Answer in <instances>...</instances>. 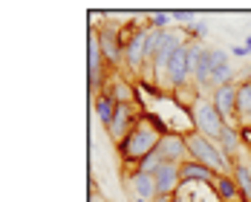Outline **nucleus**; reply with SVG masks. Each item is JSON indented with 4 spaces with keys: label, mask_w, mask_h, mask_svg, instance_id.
<instances>
[{
    "label": "nucleus",
    "mask_w": 251,
    "mask_h": 202,
    "mask_svg": "<svg viewBox=\"0 0 251 202\" xmlns=\"http://www.w3.org/2000/svg\"><path fill=\"white\" fill-rule=\"evenodd\" d=\"M130 202H148V200H139V197H130Z\"/></svg>",
    "instance_id": "obj_23"
},
{
    "label": "nucleus",
    "mask_w": 251,
    "mask_h": 202,
    "mask_svg": "<svg viewBox=\"0 0 251 202\" xmlns=\"http://www.w3.org/2000/svg\"><path fill=\"white\" fill-rule=\"evenodd\" d=\"M217 145L223 148L228 159H240V151H243V136H240V127L237 125H226L223 127V133H220V139H217Z\"/></svg>",
    "instance_id": "obj_13"
},
{
    "label": "nucleus",
    "mask_w": 251,
    "mask_h": 202,
    "mask_svg": "<svg viewBox=\"0 0 251 202\" xmlns=\"http://www.w3.org/2000/svg\"><path fill=\"white\" fill-rule=\"evenodd\" d=\"M231 55H234V58H249V52H246V47H243V44H237V47H231Z\"/></svg>",
    "instance_id": "obj_19"
},
{
    "label": "nucleus",
    "mask_w": 251,
    "mask_h": 202,
    "mask_svg": "<svg viewBox=\"0 0 251 202\" xmlns=\"http://www.w3.org/2000/svg\"><path fill=\"white\" fill-rule=\"evenodd\" d=\"M162 165H165V159H162V156H159V153L153 151L151 156H148V159H142V162H139V165H136V168H133V171H139V174H148V177H156V174H159V168H162Z\"/></svg>",
    "instance_id": "obj_17"
},
{
    "label": "nucleus",
    "mask_w": 251,
    "mask_h": 202,
    "mask_svg": "<svg viewBox=\"0 0 251 202\" xmlns=\"http://www.w3.org/2000/svg\"><path fill=\"white\" fill-rule=\"evenodd\" d=\"M243 47H246V52L251 55V35H246V38H243Z\"/></svg>",
    "instance_id": "obj_21"
},
{
    "label": "nucleus",
    "mask_w": 251,
    "mask_h": 202,
    "mask_svg": "<svg viewBox=\"0 0 251 202\" xmlns=\"http://www.w3.org/2000/svg\"><path fill=\"white\" fill-rule=\"evenodd\" d=\"M153 202H174V197H156Z\"/></svg>",
    "instance_id": "obj_22"
},
{
    "label": "nucleus",
    "mask_w": 251,
    "mask_h": 202,
    "mask_svg": "<svg viewBox=\"0 0 251 202\" xmlns=\"http://www.w3.org/2000/svg\"><path fill=\"white\" fill-rule=\"evenodd\" d=\"M139 122H142V113H139L136 104H119V107H116V119H113V125L107 127L110 142L119 148L127 136L133 133V127L139 125Z\"/></svg>",
    "instance_id": "obj_5"
},
{
    "label": "nucleus",
    "mask_w": 251,
    "mask_h": 202,
    "mask_svg": "<svg viewBox=\"0 0 251 202\" xmlns=\"http://www.w3.org/2000/svg\"><path fill=\"white\" fill-rule=\"evenodd\" d=\"M130 188V194L133 197H139V200H148L153 202L159 197V191H156V179L148 177V174H139V171H130L125 174V191Z\"/></svg>",
    "instance_id": "obj_11"
},
{
    "label": "nucleus",
    "mask_w": 251,
    "mask_h": 202,
    "mask_svg": "<svg viewBox=\"0 0 251 202\" xmlns=\"http://www.w3.org/2000/svg\"><path fill=\"white\" fill-rule=\"evenodd\" d=\"M104 93H110L116 104H136V99H139L136 84H133V81H127L122 73H110V81H107Z\"/></svg>",
    "instance_id": "obj_9"
},
{
    "label": "nucleus",
    "mask_w": 251,
    "mask_h": 202,
    "mask_svg": "<svg viewBox=\"0 0 251 202\" xmlns=\"http://www.w3.org/2000/svg\"><path fill=\"white\" fill-rule=\"evenodd\" d=\"M159 139H162V133L153 127V122L142 113V122L133 127V133L127 136L125 142L116 148L119 151V159H122V165H127L130 171L142 162V159H148L156 148H159Z\"/></svg>",
    "instance_id": "obj_1"
},
{
    "label": "nucleus",
    "mask_w": 251,
    "mask_h": 202,
    "mask_svg": "<svg viewBox=\"0 0 251 202\" xmlns=\"http://www.w3.org/2000/svg\"><path fill=\"white\" fill-rule=\"evenodd\" d=\"M214 197H217V202H243V194H240V188H237V182H234L231 174H220L217 177Z\"/></svg>",
    "instance_id": "obj_15"
},
{
    "label": "nucleus",
    "mask_w": 251,
    "mask_h": 202,
    "mask_svg": "<svg viewBox=\"0 0 251 202\" xmlns=\"http://www.w3.org/2000/svg\"><path fill=\"white\" fill-rule=\"evenodd\" d=\"M179 174H182V185H205V188H214V182L220 177L217 171H211L208 165L194 162V159L182 162V165H179Z\"/></svg>",
    "instance_id": "obj_8"
},
{
    "label": "nucleus",
    "mask_w": 251,
    "mask_h": 202,
    "mask_svg": "<svg viewBox=\"0 0 251 202\" xmlns=\"http://www.w3.org/2000/svg\"><path fill=\"white\" fill-rule=\"evenodd\" d=\"M153 179H156L159 197H176L179 188H182V174H179V165H176V162H165Z\"/></svg>",
    "instance_id": "obj_10"
},
{
    "label": "nucleus",
    "mask_w": 251,
    "mask_h": 202,
    "mask_svg": "<svg viewBox=\"0 0 251 202\" xmlns=\"http://www.w3.org/2000/svg\"><path fill=\"white\" fill-rule=\"evenodd\" d=\"M240 136H243V145H246L249 153H251V127H243V130H240Z\"/></svg>",
    "instance_id": "obj_20"
},
{
    "label": "nucleus",
    "mask_w": 251,
    "mask_h": 202,
    "mask_svg": "<svg viewBox=\"0 0 251 202\" xmlns=\"http://www.w3.org/2000/svg\"><path fill=\"white\" fill-rule=\"evenodd\" d=\"M145 18H148L145 24L151 26V29H159V32H168V29H171V24H174L171 12H148Z\"/></svg>",
    "instance_id": "obj_18"
},
{
    "label": "nucleus",
    "mask_w": 251,
    "mask_h": 202,
    "mask_svg": "<svg viewBox=\"0 0 251 202\" xmlns=\"http://www.w3.org/2000/svg\"><path fill=\"white\" fill-rule=\"evenodd\" d=\"M148 35H151V26L148 24H130L125 26V70L133 76H145L148 67H151V55H148Z\"/></svg>",
    "instance_id": "obj_2"
},
{
    "label": "nucleus",
    "mask_w": 251,
    "mask_h": 202,
    "mask_svg": "<svg viewBox=\"0 0 251 202\" xmlns=\"http://www.w3.org/2000/svg\"><path fill=\"white\" fill-rule=\"evenodd\" d=\"M116 101H113V96L110 93H101V96H96L93 99V116H96V122H99L104 130L113 125V119H116Z\"/></svg>",
    "instance_id": "obj_14"
},
{
    "label": "nucleus",
    "mask_w": 251,
    "mask_h": 202,
    "mask_svg": "<svg viewBox=\"0 0 251 202\" xmlns=\"http://www.w3.org/2000/svg\"><path fill=\"white\" fill-rule=\"evenodd\" d=\"M90 202H107V200H90Z\"/></svg>",
    "instance_id": "obj_24"
},
{
    "label": "nucleus",
    "mask_w": 251,
    "mask_h": 202,
    "mask_svg": "<svg viewBox=\"0 0 251 202\" xmlns=\"http://www.w3.org/2000/svg\"><path fill=\"white\" fill-rule=\"evenodd\" d=\"M237 96H240V81L223 84L211 93V101H214L217 113L226 119V125H237Z\"/></svg>",
    "instance_id": "obj_6"
},
{
    "label": "nucleus",
    "mask_w": 251,
    "mask_h": 202,
    "mask_svg": "<svg viewBox=\"0 0 251 202\" xmlns=\"http://www.w3.org/2000/svg\"><path fill=\"white\" fill-rule=\"evenodd\" d=\"M231 177H234L237 188H240V194H243V202H251V165L249 162H243V159H237Z\"/></svg>",
    "instance_id": "obj_16"
},
{
    "label": "nucleus",
    "mask_w": 251,
    "mask_h": 202,
    "mask_svg": "<svg viewBox=\"0 0 251 202\" xmlns=\"http://www.w3.org/2000/svg\"><path fill=\"white\" fill-rule=\"evenodd\" d=\"M237 127H251V73L240 76V96H237Z\"/></svg>",
    "instance_id": "obj_12"
},
{
    "label": "nucleus",
    "mask_w": 251,
    "mask_h": 202,
    "mask_svg": "<svg viewBox=\"0 0 251 202\" xmlns=\"http://www.w3.org/2000/svg\"><path fill=\"white\" fill-rule=\"evenodd\" d=\"M188 119H191V130H197L200 136L211 139V142H217L223 127H226V119L217 113L211 96H200V101L188 110Z\"/></svg>",
    "instance_id": "obj_4"
},
{
    "label": "nucleus",
    "mask_w": 251,
    "mask_h": 202,
    "mask_svg": "<svg viewBox=\"0 0 251 202\" xmlns=\"http://www.w3.org/2000/svg\"><path fill=\"white\" fill-rule=\"evenodd\" d=\"M156 153H159L165 162H176V165H182V162L191 159V153H188V142H185V133H182V130H171V133H165V136L159 139Z\"/></svg>",
    "instance_id": "obj_7"
},
{
    "label": "nucleus",
    "mask_w": 251,
    "mask_h": 202,
    "mask_svg": "<svg viewBox=\"0 0 251 202\" xmlns=\"http://www.w3.org/2000/svg\"><path fill=\"white\" fill-rule=\"evenodd\" d=\"M185 142H188V153H191L194 162L208 165V168L217 171V174H231V171H234V159H228L217 142L200 136L197 130H188V133H185Z\"/></svg>",
    "instance_id": "obj_3"
}]
</instances>
